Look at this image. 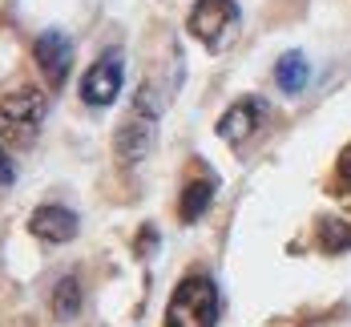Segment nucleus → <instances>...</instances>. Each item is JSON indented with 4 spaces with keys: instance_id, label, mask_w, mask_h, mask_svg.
Returning <instances> with one entry per match:
<instances>
[{
    "instance_id": "obj_1",
    "label": "nucleus",
    "mask_w": 351,
    "mask_h": 327,
    "mask_svg": "<svg viewBox=\"0 0 351 327\" xmlns=\"http://www.w3.org/2000/svg\"><path fill=\"white\" fill-rule=\"evenodd\" d=\"M45 117H49V97L40 89L25 85L16 93H8L0 101V142L12 149H29L45 125Z\"/></svg>"
},
{
    "instance_id": "obj_2",
    "label": "nucleus",
    "mask_w": 351,
    "mask_h": 327,
    "mask_svg": "<svg viewBox=\"0 0 351 327\" xmlns=\"http://www.w3.org/2000/svg\"><path fill=\"white\" fill-rule=\"evenodd\" d=\"M218 287L210 275L182 279L166 303V327H214L218 324Z\"/></svg>"
},
{
    "instance_id": "obj_3",
    "label": "nucleus",
    "mask_w": 351,
    "mask_h": 327,
    "mask_svg": "<svg viewBox=\"0 0 351 327\" xmlns=\"http://www.w3.org/2000/svg\"><path fill=\"white\" fill-rule=\"evenodd\" d=\"M121 85H125V57H121L117 49H109V53H101V57L89 65V73L81 77V101L106 109L121 97Z\"/></svg>"
},
{
    "instance_id": "obj_4",
    "label": "nucleus",
    "mask_w": 351,
    "mask_h": 327,
    "mask_svg": "<svg viewBox=\"0 0 351 327\" xmlns=\"http://www.w3.org/2000/svg\"><path fill=\"white\" fill-rule=\"evenodd\" d=\"M239 21V4L234 0H194L190 16H186V29L198 36L202 45H222V36L234 29Z\"/></svg>"
},
{
    "instance_id": "obj_5",
    "label": "nucleus",
    "mask_w": 351,
    "mask_h": 327,
    "mask_svg": "<svg viewBox=\"0 0 351 327\" xmlns=\"http://www.w3.org/2000/svg\"><path fill=\"white\" fill-rule=\"evenodd\" d=\"M33 61L36 69L49 77V85H65V77L73 69V40L65 33H57V29H49V33H40L33 40Z\"/></svg>"
},
{
    "instance_id": "obj_6",
    "label": "nucleus",
    "mask_w": 351,
    "mask_h": 327,
    "mask_svg": "<svg viewBox=\"0 0 351 327\" xmlns=\"http://www.w3.org/2000/svg\"><path fill=\"white\" fill-rule=\"evenodd\" d=\"M263 117H267V101L263 97H243L218 117V138L230 145H243L250 134H258Z\"/></svg>"
},
{
    "instance_id": "obj_7",
    "label": "nucleus",
    "mask_w": 351,
    "mask_h": 327,
    "mask_svg": "<svg viewBox=\"0 0 351 327\" xmlns=\"http://www.w3.org/2000/svg\"><path fill=\"white\" fill-rule=\"evenodd\" d=\"M154 130H158V117H149V113L134 109V113L125 117V125L117 130V158H121L125 166L141 162V158L154 149Z\"/></svg>"
},
{
    "instance_id": "obj_8",
    "label": "nucleus",
    "mask_w": 351,
    "mask_h": 327,
    "mask_svg": "<svg viewBox=\"0 0 351 327\" xmlns=\"http://www.w3.org/2000/svg\"><path fill=\"white\" fill-rule=\"evenodd\" d=\"M29 230H33V239L40 243H69L77 239V215H73L69 206H36L33 218H29Z\"/></svg>"
},
{
    "instance_id": "obj_9",
    "label": "nucleus",
    "mask_w": 351,
    "mask_h": 327,
    "mask_svg": "<svg viewBox=\"0 0 351 327\" xmlns=\"http://www.w3.org/2000/svg\"><path fill=\"white\" fill-rule=\"evenodd\" d=\"M275 81H279V89L287 93V97H299V93L307 89V81H311V65H307V57H303L299 49L282 53L279 65H275Z\"/></svg>"
},
{
    "instance_id": "obj_10",
    "label": "nucleus",
    "mask_w": 351,
    "mask_h": 327,
    "mask_svg": "<svg viewBox=\"0 0 351 327\" xmlns=\"http://www.w3.org/2000/svg\"><path fill=\"white\" fill-rule=\"evenodd\" d=\"M210 202H214V182L210 178L186 182V190H182V206H178V218H182V222H198V218L210 210Z\"/></svg>"
},
{
    "instance_id": "obj_11",
    "label": "nucleus",
    "mask_w": 351,
    "mask_h": 327,
    "mask_svg": "<svg viewBox=\"0 0 351 327\" xmlns=\"http://www.w3.org/2000/svg\"><path fill=\"white\" fill-rule=\"evenodd\" d=\"M53 315L61 324H73L81 315V279L77 275H65L57 279V291H53Z\"/></svg>"
},
{
    "instance_id": "obj_12",
    "label": "nucleus",
    "mask_w": 351,
    "mask_h": 327,
    "mask_svg": "<svg viewBox=\"0 0 351 327\" xmlns=\"http://www.w3.org/2000/svg\"><path fill=\"white\" fill-rule=\"evenodd\" d=\"M315 230H319V247H323V251H331V254L351 251V226L343 222V218L323 215V218H319Z\"/></svg>"
},
{
    "instance_id": "obj_13",
    "label": "nucleus",
    "mask_w": 351,
    "mask_h": 327,
    "mask_svg": "<svg viewBox=\"0 0 351 327\" xmlns=\"http://www.w3.org/2000/svg\"><path fill=\"white\" fill-rule=\"evenodd\" d=\"M16 182V166H12V158L4 154V142H0V190H8Z\"/></svg>"
},
{
    "instance_id": "obj_14",
    "label": "nucleus",
    "mask_w": 351,
    "mask_h": 327,
    "mask_svg": "<svg viewBox=\"0 0 351 327\" xmlns=\"http://www.w3.org/2000/svg\"><path fill=\"white\" fill-rule=\"evenodd\" d=\"M339 178L351 182V145L343 149V154H339Z\"/></svg>"
}]
</instances>
